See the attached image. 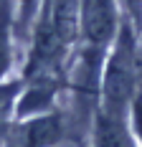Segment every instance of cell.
Returning a JSON list of instances; mask_svg holds the SVG:
<instances>
[{
  "label": "cell",
  "instance_id": "2",
  "mask_svg": "<svg viewBox=\"0 0 142 147\" xmlns=\"http://www.w3.org/2000/svg\"><path fill=\"white\" fill-rule=\"evenodd\" d=\"M81 23H84L86 51L104 53L122 23L117 15V0H89L86 10L81 13Z\"/></svg>",
  "mask_w": 142,
  "mask_h": 147
},
{
  "label": "cell",
  "instance_id": "8",
  "mask_svg": "<svg viewBox=\"0 0 142 147\" xmlns=\"http://www.w3.org/2000/svg\"><path fill=\"white\" fill-rule=\"evenodd\" d=\"M18 5H20V23L28 26L33 13H36V8H38V0H18Z\"/></svg>",
  "mask_w": 142,
  "mask_h": 147
},
{
  "label": "cell",
  "instance_id": "3",
  "mask_svg": "<svg viewBox=\"0 0 142 147\" xmlns=\"http://www.w3.org/2000/svg\"><path fill=\"white\" fill-rule=\"evenodd\" d=\"M51 15H48V26L56 36L58 46L66 51L81 26V0H53L51 3Z\"/></svg>",
  "mask_w": 142,
  "mask_h": 147
},
{
  "label": "cell",
  "instance_id": "7",
  "mask_svg": "<svg viewBox=\"0 0 142 147\" xmlns=\"http://www.w3.org/2000/svg\"><path fill=\"white\" fill-rule=\"evenodd\" d=\"M10 66V36H8V18L0 13V76Z\"/></svg>",
  "mask_w": 142,
  "mask_h": 147
},
{
  "label": "cell",
  "instance_id": "1",
  "mask_svg": "<svg viewBox=\"0 0 142 147\" xmlns=\"http://www.w3.org/2000/svg\"><path fill=\"white\" fill-rule=\"evenodd\" d=\"M137 43L127 20L119 23V30L107 51L99 76V109L114 117H129V107L140 94L137 84Z\"/></svg>",
  "mask_w": 142,
  "mask_h": 147
},
{
  "label": "cell",
  "instance_id": "4",
  "mask_svg": "<svg viewBox=\"0 0 142 147\" xmlns=\"http://www.w3.org/2000/svg\"><path fill=\"white\" fill-rule=\"evenodd\" d=\"M94 147H137L129 122L97 109L94 114Z\"/></svg>",
  "mask_w": 142,
  "mask_h": 147
},
{
  "label": "cell",
  "instance_id": "5",
  "mask_svg": "<svg viewBox=\"0 0 142 147\" xmlns=\"http://www.w3.org/2000/svg\"><path fill=\"white\" fill-rule=\"evenodd\" d=\"M61 140V119L56 114L38 117L28 124V147H51Z\"/></svg>",
  "mask_w": 142,
  "mask_h": 147
},
{
  "label": "cell",
  "instance_id": "6",
  "mask_svg": "<svg viewBox=\"0 0 142 147\" xmlns=\"http://www.w3.org/2000/svg\"><path fill=\"white\" fill-rule=\"evenodd\" d=\"M56 89H58L56 84H48V81L30 86V91H26V96L18 104V114L20 117H28V114H36V112H43L46 107H51Z\"/></svg>",
  "mask_w": 142,
  "mask_h": 147
}]
</instances>
